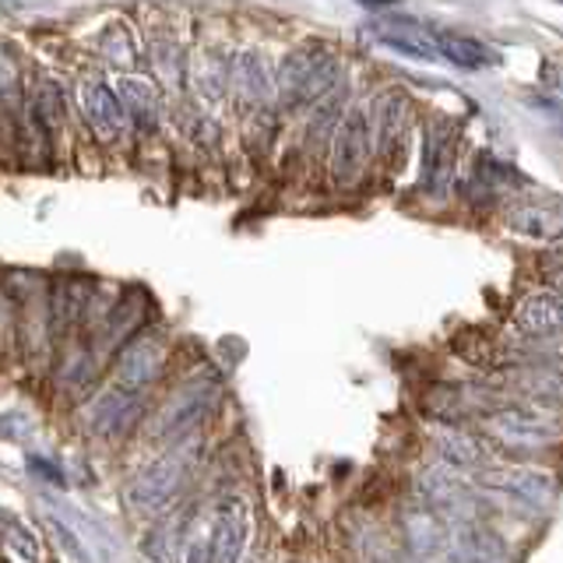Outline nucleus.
I'll return each mask as SVG.
<instances>
[{
	"mask_svg": "<svg viewBox=\"0 0 563 563\" xmlns=\"http://www.w3.org/2000/svg\"><path fill=\"white\" fill-rule=\"evenodd\" d=\"M342 88V64L331 46L307 43L289 49V57L275 70V99L286 110H303V106L324 102Z\"/></svg>",
	"mask_w": 563,
	"mask_h": 563,
	"instance_id": "f257e3e1",
	"label": "nucleus"
},
{
	"mask_svg": "<svg viewBox=\"0 0 563 563\" xmlns=\"http://www.w3.org/2000/svg\"><path fill=\"white\" fill-rule=\"evenodd\" d=\"M483 430L493 444H500V451H510V454H539V451H550L560 440L556 419L528 401L500 405L497 412L483 419Z\"/></svg>",
	"mask_w": 563,
	"mask_h": 563,
	"instance_id": "f03ea898",
	"label": "nucleus"
},
{
	"mask_svg": "<svg viewBox=\"0 0 563 563\" xmlns=\"http://www.w3.org/2000/svg\"><path fill=\"white\" fill-rule=\"evenodd\" d=\"M187 472H190V457L184 448H176L141 468L128 483V489H123V497H128L131 510H137V515H163L176 493H180Z\"/></svg>",
	"mask_w": 563,
	"mask_h": 563,
	"instance_id": "7ed1b4c3",
	"label": "nucleus"
},
{
	"mask_svg": "<svg viewBox=\"0 0 563 563\" xmlns=\"http://www.w3.org/2000/svg\"><path fill=\"white\" fill-rule=\"evenodd\" d=\"M369 155H374L369 113L363 106H352L331 134V180L339 187H352L366 173Z\"/></svg>",
	"mask_w": 563,
	"mask_h": 563,
	"instance_id": "20e7f679",
	"label": "nucleus"
},
{
	"mask_svg": "<svg viewBox=\"0 0 563 563\" xmlns=\"http://www.w3.org/2000/svg\"><path fill=\"white\" fill-rule=\"evenodd\" d=\"M507 405L497 391L489 387H475V384H437L422 395V416L433 422H444V427H457V422L468 419H486Z\"/></svg>",
	"mask_w": 563,
	"mask_h": 563,
	"instance_id": "39448f33",
	"label": "nucleus"
},
{
	"mask_svg": "<svg viewBox=\"0 0 563 563\" xmlns=\"http://www.w3.org/2000/svg\"><path fill=\"white\" fill-rule=\"evenodd\" d=\"M475 486H483L486 493H500V497L518 500L536 510L553 507L556 500L553 475L532 465H489L483 472H475Z\"/></svg>",
	"mask_w": 563,
	"mask_h": 563,
	"instance_id": "423d86ee",
	"label": "nucleus"
},
{
	"mask_svg": "<svg viewBox=\"0 0 563 563\" xmlns=\"http://www.w3.org/2000/svg\"><path fill=\"white\" fill-rule=\"evenodd\" d=\"M216 398H219V384L211 380V377H198V380L184 384L180 391H176V398H169L166 409L155 416L152 437L155 440H180V437H187L211 412Z\"/></svg>",
	"mask_w": 563,
	"mask_h": 563,
	"instance_id": "0eeeda50",
	"label": "nucleus"
},
{
	"mask_svg": "<svg viewBox=\"0 0 563 563\" xmlns=\"http://www.w3.org/2000/svg\"><path fill=\"white\" fill-rule=\"evenodd\" d=\"M405 528H409V545L422 563H440L454 560V528L444 521L440 510L430 504H419L405 515Z\"/></svg>",
	"mask_w": 563,
	"mask_h": 563,
	"instance_id": "6e6552de",
	"label": "nucleus"
},
{
	"mask_svg": "<svg viewBox=\"0 0 563 563\" xmlns=\"http://www.w3.org/2000/svg\"><path fill=\"white\" fill-rule=\"evenodd\" d=\"M166 366V342L158 334H141V339L128 342L117 360V387H128V391H145L155 377L163 374Z\"/></svg>",
	"mask_w": 563,
	"mask_h": 563,
	"instance_id": "1a4fd4ad",
	"label": "nucleus"
},
{
	"mask_svg": "<svg viewBox=\"0 0 563 563\" xmlns=\"http://www.w3.org/2000/svg\"><path fill=\"white\" fill-rule=\"evenodd\" d=\"M141 409H145V401H141L137 391L113 387V391H102L99 398H92V405L85 409V427L99 437H123L137 427Z\"/></svg>",
	"mask_w": 563,
	"mask_h": 563,
	"instance_id": "9d476101",
	"label": "nucleus"
},
{
	"mask_svg": "<svg viewBox=\"0 0 563 563\" xmlns=\"http://www.w3.org/2000/svg\"><path fill=\"white\" fill-rule=\"evenodd\" d=\"M78 99H81V113H85L88 131H92L99 141L113 145V141H120L123 134H128L131 120H128V113H123V106H120L113 88H106L102 81H81Z\"/></svg>",
	"mask_w": 563,
	"mask_h": 563,
	"instance_id": "9b49d317",
	"label": "nucleus"
},
{
	"mask_svg": "<svg viewBox=\"0 0 563 563\" xmlns=\"http://www.w3.org/2000/svg\"><path fill=\"white\" fill-rule=\"evenodd\" d=\"M229 92H233L246 110H264L275 96V75L268 60L257 49H243L229 64Z\"/></svg>",
	"mask_w": 563,
	"mask_h": 563,
	"instance_id": "f8f14e48",
	"label": "nucleus"
},
{
	"mask_svg": "<svg viewBox=\"0 0 563 563\" xmlns=\"http://www.w3.org/2000/svg\"><path fill=\"white\" fill-rule=\"evenodd\" d=\"M374 35L391 46L398 53H405V57H416V60H437L440 57V46H437V32L430 25L416 22V18H401V14H384L377 18L374 25Z\"/></svg>",
	"mask_w": 563,
	"mask_h": 563,
	"instance_id": "ddd939ff",
	"label": "nucleus"
},
{
	"mask_svg": "<svg viewBox=\"0 0 563 563\" xmlns=\"http://www.w3.org/2000/svg\"><path fill=\"white\" fill-rule=\"evenodd\" d=\"M515 328L525 334V339H556L563 331V292L556 289H536L525 299H518L515 307Z\"/></svg>",
	"mask_w": 563,
	"mask_h": 563,
	"instance_id": "4468645a",
	"label": "nucleus"
},
{
	"mask_svg": "<svg viewBox=\"0 0 563 563\" xmlns=\"http://www.w3.org/2000/svg\"><path fill=\"white\" fill-rule=\"evenodd\" d=\"M369 131H374V148L384 158H395L405 152V134H409V99L401 92L377 96L369 110Z\"/></svg>",
	"mask_w": 563,
	"mask_h": 563,
	"instance_id": "2eb2a0df",
	"label": "nucleus"
},
{
	"mask_svg": "<svg viewBox=\"0 0 563 563\" xmlns=\"http://www.w3.org/2000/svg\"><path fill=\"white\" fill-rule=\"evenodd\" d=\"M507 225L528 240L556 243L563 240V208L556 201H515L507 208Z\"/></svg>",
	"mask_w": 563,
	"mask_h": 563,
	"instance_id": "dca6fc26",
	"label": "nucleus"
},
{
	"mask_svg": "<svg viewBox=\"0 0 563 563\" xmlns=\"http://www.w3.org/2000/svg\"><path fill=\"white\" fill-rule=\"evenodd\" d=\"M510 391H518L528 398V405H553L563 401V374H556L553 366H539V363H515L500 377Z\"/></svg>",
	"mask_w": 563,
	"mask_h": 563,
	"instance_id": "f3484780",
	"label": "nucleus"
},
{
	"mask_svg": "<svg viewBox=\"0 0 563 563\" xmlns=\"http://www.w3.org/2000/svg\"><path fill=\"white\" fill-rule=\"evenodd\" d=\"M208 560L211 563H240L243 545H246V515L236 500H229L219 507L216 521H211L208 536Z\"/></svg>",
	"mask_w": 563,
	"mask_h": 563,
	"instance_id": "a211bd4d",
	"label": "nucleus"
},
{
	"mask_svg": "<svg viewBox=\"0 0 563 563\" xmlns=\"http://www.w3.org/2000/svg\"><path fill=\"white\" fill-rule=\"evenodd\" d=\"M117 99L123 106V113L134 123L137 131H155L158 128V117H163V96L148 78H137V75H123L117 81Z\"/></svg>",
	"mask_w": 563,
	"mask_h": 563,
	"instance_id": "6ab92c4d",
	"label": "nucleus"
},
{
	"mask_svg": "<svg viewBox=\"0 0 563 563\" xmlns=\"http://www.w3.org/2000/svg\"><path fill=\"white\" fill-rule=\"evenodd\" d=\"M433 444L448 465L465 468V472H483L489 468V451L483 437H475L462 427H440L433 430Z\"/></svg>",
	"mask_w": 563,
	"mask_h": 563,
	"instance_id": "aec40b11",
	"label": "nucleus"
},
{
	"mask_svg": "<svg viewBox=\"0 0 563 563\" xmlns=\"http://www.w3.org/2000/svg\"><path fill=\"white\" fill-rule=\"evenodd\" d=\"M229 64L233 57H222L219 49H201L194 53L187 64V78L205 102H222L229 92Z\"/></svg>",
	"mask_w": 563,
	"mask_h": 563,
	"instance_id": "412c9836",
	"label": "nucleus"
},
{
	"mask_svg": "<svg viewBox=\"0 0 563 563\" xmlns=\"http://www.w3.org/2000/svg\"><path fill=\"white\" fill-rule=\"evenodd\" d=\"M437 46H440V57L457 67H468V70L497 64V53H493L486 43L472 40V35H462V32H437Z\"/></svg>",
	"mask_w": 563,
	"mask_h": 563,
	"instance_id": "4be33fe9",
	"label": "nucleus"
},
{
	"mask_svg": "<svg viewBox=\"0 0 563 563\" xmlns=\"http://www.w3.org/2000/svg\"><path fill=\"white\" fill-rule=\"evenodd\" d=\"M454 169V145L448 134L433 131L427 141V166H422V190L427 194H444L451 184Z\"/></svg>",
	"mask_w": 563,
	"mask_h": 563,
	"instance_id": "5701e85b",
	"label": "nucleus"
},
{
	"mask_svg": "<svg viewBox=\"0 0 563 563\" xmlns=\"http://www.w3.org/2000/svg\"><path fill=\"white\" fill-rule=\"evenodd\" d=\"M22 113H25V99H22V85H18L14 60L0 49V128L18 134Z\"/></svg>",
	"mask_w": 563,
	"mask_h": 563,
	"instance_id": "b1692460",
	"label": "nucleus"
},
{
	"mask_svg": "<svg viewBox=\"0 0 563 563\" xmlns=\"http://www.w3.org/2000/svg\"><path fill=\"white\" fill-rule=\"evenodd\" d=\"M99 53H102V60L106 64H113V67H134L137 60V49H134V40H131V32L123 29V25H113V29H106L99 40H96Z\"/></svg>",
	"mask_w": 563,
	"mask_h": 563,
	"instance_id": "393cba45",
	"label": "nucleus"
},
{
	"mask_svg": "<svg viewBox=\"0 0 563 563\" xmlns=\"http://www.w3.org/2000/svg\"><path fill=\"white\" fill-rule=\"evenodd\" d=\"M141 313H145V307H141V299H123V303H117L110 310V317H106V342H120L128 339V334L141 324Z\"/></svg>",
	"mask_w": 563,
	"mask_h": 563,
	"instance_id": "a878e982",
	"label": "nucleus"
},
{
	"mask_svg": "<svg viewBox=\"0 0 563 563\" xmlns=\"http://www.w3.org/2000/svg\"><path fill=\"white\" fill-rule=\"evenodd\" d=\"M8 545L25 563H40V542H35V532H29L25 525L11 521V528H8Z\"/></svg>",
	"mask_w": 563,
	"mask_h": 563,
	"instance_id": "bb28decb",
	"label": "nucleus"
},
{
	"mask_svg": "<svg viewBox=\"0 0 563 563\" xmlns=\"http://www.w3.org/2000/svg\"><path fill=\"white\" fill-rule=\"evenodd\" d=\"M32 430V419L25 412H4L0 416V437L4 440H25Z\"/></svg>",
	"mask_w": 563,
	"mask_h": 563,
	"instance_id": "cd10ccee",
	"label": "nucleus"
},
{
	"mask_svg": "<svg viewBox=\"0 0 563 563\" xmlns=\"http://www.w3.org/2000/svg\"><path fill=\"white\" fill-rule=\"evenodd\" d=\"M29 468H32V472H40V479L64 486V472H60V468H53V465H46L43 457H29Z\"/></svg>",
	"mask_w": 563,
	"mask_h": 563,
	"instance_id": "c85d7f7f",
	"label": "nucleus"
},
{
	"mask_svg": "<svg viewBox=\"0 0 563 563\" xmlns=\"http://www.w3.org/2000/svg\"><path fill=\"white\" fill-rule=\"evenodd\" d=\"M184 563H211V560H208V545H205V542H190Z\"/></svg>",
	"mask_w": 563,
	"mask_h": 563,
	"instance_id": "c756f323",
	"label": "nucleus"
}]
</instances>
